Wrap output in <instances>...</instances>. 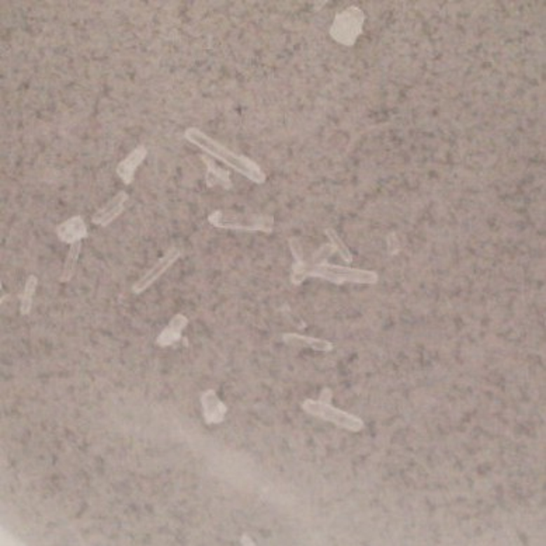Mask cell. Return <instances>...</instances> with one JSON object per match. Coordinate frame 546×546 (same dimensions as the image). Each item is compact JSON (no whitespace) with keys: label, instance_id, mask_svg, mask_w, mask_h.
<instances>
[{"label":"cell","instance_id":"obj_10","mask_svg":"<svg viewBox=\"0 0 546 546\" xmlns=\"http://www.w3.org/2000/svg\"><path fill=\"white\" fill-rule=\"evenodd\" d=\"M57 235L64 243L74 245V243L81 242L82 239H85L88 236V226H86L83 218L76 215V217H72L68 221L62 222L57 228Z\"/></svg>","mask_w":546,"mask_h":546},{"label":"cell","instance_id":"obj_17","mask_svg":"<svg viewBox=\"0 0 546 546\" xmlns=\"http://www.w3.org/2000/svg\"><path fill=\"white\" fill-rule=\"evenodd\" d=\"M326 235H327V238L330 239V243L336 247V252H339V254H340L346 261H351V260H353L351 252H350V249L344 245V242L340 239V236H339L333 229H326Z\"/></svg>","mask_w":546,"mask_h":546},{"label":"cell","instance_id":"obj_12","mask_svg":"<svg viewBox=\"0 0 546 546\" xmlns=\"http://www.w3.org/2000/svg\"><path fill=\"white\" fill-rule=\"evenodd\" d=\"M201 159L204 161L205 166H207V175H205V182H207V186L208 187H215V186H219L225 190H229L232 189V180H231V176H229V172L218 168L212 159L207 158V156H201Z\"/></svg>","mask_w":546,"mask_h":546},{"label":"cell","instance_id":"obj_2","mask_svg":"<svg viewBox=\"0 0 546 546\" xmlns=\"http://www.w3.org/2000/svg\"><path fill=\"white\" fill-rule=\"evenodd\" d=\"M208 222L218 229H232L243 232H273L274 221L266 215H246L235 211L217 210L210 214Z\"/></svg>","mask_w":546,"mask_h":546},{"label":"cell","instance_id":"obj_5","mask_svg":"<svg viewBox=\"0 0 546 546\" xmlns=\"http://www.w3.org/2000/svg\"><path fill=\"white\" fill-rule=\"evenodd\" d=\"M302 407L306 413H309L315 417L323 418L326 421H330V423H333L341 428H346L348 431H353V432H358L365 427L364 421L360 417H357L351 413H347L344 410H339V409L333 407L330 403H325L322 400L308 399L302 403Z\"/></svg>","mask_w":546,"mask_h":546},{"label":"cell","instance_id":"obj_11","mask_svg":"<svg viewBox=\"0 0 546 546\" xmlns=\"http://www.w3.org/2000/svg\"><path fill=\"white\" fill-rule=\"evenodd\" d=\"M189 325V319L187 316L182 315V313H177L173 316V319L169 322V325L162 330V333L159 334L158 337V344L162 346V347H168V346H172L173 343H176L177 340H180L182 337V332L183 329Z\"/></svg>","mask_w":546,"mask_h":546},{"label":"cell","instance_id":"obj_3","mask_svg":"<svg viewBox=\"0 0 546 546\" xmlns=\"http://www.w3.org/2000/svg\"><path fill=\"white\" fill-rule=\"evenodd\" d=\"M306 274H308V277L323 278V280L330 281V282L337 284V285H341L346 282L372 285L378 281V274L375 271L336 266V264H329L326 261L318 263V264H308Z\"/></svg>","mask_w":546,"mask_h":546},{"label":"cell","instance_id":"obj_8","mask_svg":"<svg viewBox=\"0 0 546 546\" xmlns=\"http://www.w3.org/2000/svg\"><path fill=\"white\" fill-rule=\"evenodd\" d=\"M146 155H148L146 148L144 145H139L125 159H123L118 163V166L116 169V173L123 180L124 184L128 186V184H131L134 182L135 172L142 165V162L145 161Z\"/></svg>","mask_w":546,"mask_h":546},{"label":"cell","instance_id":"obj_20","mask_svg":"<svg viewBox=\"0 0 546 546\" xmlns=\"http://www.w3.org/2000/svg\"><path fill=\"white\" fill-rule=\"evenodd\" d=\"M242 543H243V545H254V542H253L252 539H249L247 535H245V536L242 538Z\"/></svg>","mask_w":546,"mask_h":546},{"label":"cell","instance_id":"obj_16","mask_svg":"<svg viewBox=\"0 0 546 546\" xmlns=\"http://www.w3.org/2000/svg\"><path fill=\"white\" fill-rule=\"evenodd\" d=\"M37 285H39V278L36 275H30L26 281V287H25V291L22 294V305H20V313L23 316L29 315L32 312V306H33V298H34V294H36V289H37Z\"/></svg>","mask_w":546,"mask_h":546},{"label":"cell","instance_id":"obj_15","mask_svg":"<svg viewBox=\"0 0 546 546\" xmlns=\"http://www.w3.org/2000/svg\"><path fill=\"white\" fill-rule=\"evenodd\" d=\"M81 249H82L81 242H76V243L71 245L69 253H68L67 260H65V264H64L62 274H61V277H60V281H61V282H68V281L72 280V277H74V274H75V271H76V266H78Z\"/></svg>","mask_w":546,"mask_h":546},{"label":"cell","instance_id":"obj_19","mask_svg":"<svg viewBox=\"0 0 546 546\" xmlns=\"http://www.w3.org/2000/svg\"><path fill=\"white\" fill-rule=\"evenodd\" d=\"M332 395H333V392H332L330 389H323V392H322L319 400H322V402H325V403H330Z\"/></svg>","mask_w":546,"mask_h":546},{"label":"cell","instance_id":"obj_13","mask_svg":"<svg viewBox=\"0 0 546 546\" xmlns=\"http://www.w3.org/2000/svg\"><path fill=\"white\" fill-rule=\"evenodd\" d=\"M282 340L287 344L308 346V347H310L316 351H320V353H327V351L333 350V344L327 340H322V339H316V337H310V336H302V334H296V333H287L282 336Z\"/></svg>","mask_w":546,"mask_h":546},{"label":"cell","instance_id":"obj_4","mask_svg":"<svg viewBox=\"0 0 546 546\" xmlns=\"http://www.w3.org/2000/svg\"><path fill=\"white\" fill-rule=\"evenodd\" d=\"M364 23H365V15L360 8L357 6L347 8L341 13L336 15L329 32L330 37L339 44L351 47L355 44L357 39L362 33Z\"/></svg>","mask_w":546,"mask_h":546},{"label":"cell","instance_id":"obj_1","mask_svg":"<svg viewBox=\"0 0 546 546\" xmlns=\"http://www.w3.org/2000/svg\"><path fill=\"white\" fill-rule=\"evenodd\" d=\"M184 137L189 142L194 144L200 149L205 151L208 155L224 162L225 165L232 168L235 172L240 173L242 176L254 182L256 184H261L266 182V175H264L263 169L256 162H253L252 159H249L243 155H239V153L229 151L226 146H224L222 144H219L218 141H215L214 138H211L210 135L203 132L201 130L191 127L184 132Z\"/></svg>","mask_w":546,"mask_h":546},{"label":"cell","instance_id":"obj_7","mask_svg":"<svg viewBox=\"0 0 546 546\" xmlns=\"http://www.w3.org/2000/svg\"><path fill=\"white\" fill-rule=\"evenodd\" d=\"M128 201V196L125 191H118L111 200H109L93 217H92V222L97 226H103L106 228L107 225H110L114 219H117L124 208H125V204Z\"/></svg>","mask_w":546,"mask_h":546},{"label":"cell","instance_id":"obj_6","mask_svg":"<svg viewBox=\"0 0 546 546\" xmlns=\"http://www.w3.org/2000/svg\"><path fill=\"white\" fill-rule=\"evenodd\" d=\"M180 250L176 249V247H172L169 249L165 256L162 259L158 260V263L149 268L132 287V292L134 294H142L144 291H146L155 281H158L180 257Z\"/></svg>","mask_w":546,"mask_h":546},{"label":"cell","instance_id":"obj_9","mask_svg":"<svg viewBox=\"0 0 546 546\" xmlns=\"http://www.w3.org/2000/svg\"><path fill=\"white\" fill-rule=\"evenodd\" d=\"M201 404L204 409V418L208 424H218L222 423L226 413L228 407L226 404L218 397L217 392L214 389L205 390L201 396Z\"/></svg>","mask_w":546,"mask_h":546},{"label":"cell","instance_id":"obj_18","mask_svg":"<svg viewBox=\"0 0 546 546\" xmlns=\"http://www.w3.org/2000/svg\"><path fill=\"white\" fill-rule=\"evenodd\" d=\"M333 252H336V247L329 243V245H323L312 257V263L310 264H318V263H325L327 260L329 256L333 254Z\"/></svg>","mask_w":546,"mask_h":546},{"label":"cell","instance_id":"obj_14","mask_svg":"<svg viewBox=\"0 0 546 546\" xmlns=\"http://www.w3.org/2000/svg\"><path fill=\"white\" fill-rule=\"evenodd\" d=\"M289 247L292 250V254L295 257V263L292 266V274H291V281L294 285H301L305 278H308V274H306V268H308V263H305L303 260V253H302V247H301V243L296 240V239H291L289 240Z\"/></svg>","mask_w":546,"mask_h":546}]
</instances>
